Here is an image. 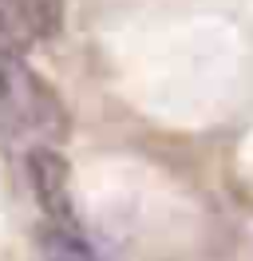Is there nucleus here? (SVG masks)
<instances>
[{
    "label": "nucleus",
    "instance_id": "obj_2",
    "mask_svg": "<svg viewBox=\"0 0 253 261\" xmlns=\"http://www.w3.org/2000/svg\"><path fill=\"white\" fill-rule=\"evenodd\" d=\"M28 182L32 194L40 202V210L56 222V226H71L75 218V202H71V166L52 143H36L28 147Z\"/></svg>",
    "mask_w": 253,
    "mask_h": 261
},
{
    "label": "nucleus",
    "instance_id": "obj_3",
    "mask_svg": "<svg viewBox=\"0 0 253 261\" xmlns=\"http://www.w3.org/2000/svg\"><path fill=\"white\" fill-rule=\"evenodd\" d=\"M63 28V0H0V40L28 51Z\"/></svg>",
    "mask_w": 253,
    "mask_h": 261
},
{
    "label": "nucleus",
    "instance_id": "obj_4",
    "mask_svg": "<svg viewBox=\"0 0 253 261\" xmlns=\"http://www.w3.org/2000/svg\"><path fill=\"white\" fill-rule=\"evenodd\" d=\"M44 253L47 257H95V249L79 233H71V226H56L52 233H44Z\"/></svg>",
    "mask_w": 253,
    "mask_h": 261
},
{
    "label": "nucleus",
    "instance_id": "obj_1",
    "mask_svg": "<svg viewBox=\"0 0 253 261\" xmlns=\"http://www.w3.org/2000/svg\"><path fill=\"white\" fill-rule=\"evenodd\" d=\"M0 115L16 135L36 143H60L67 135V107L52 83L24 64V51L0 40Z\"/></svg>",
    "mask_w": 253,
    "mask_h": 261
}]
</instances>
